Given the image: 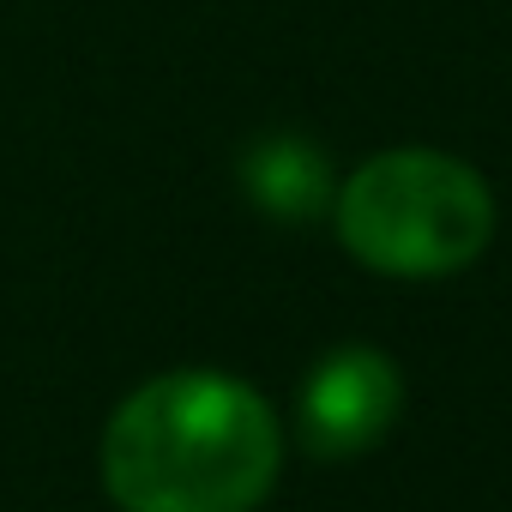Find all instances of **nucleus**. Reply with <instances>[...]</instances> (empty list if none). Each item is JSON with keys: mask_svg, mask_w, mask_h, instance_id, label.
<instances>
[{"mask_svg": "<svg viewBox=\"0 0 512 512\" xmlns=\"http://www.w3.org/2000/svg\"><path fill=\"white\" fill-rule=\"evenodd\" d=\"M284 464L272 404L211 368L145 380L103 434L121 512H253Z\"/></svg>", "mask_w": 512, "mask_h": 512, "instance_id": "nucleus-1", "label": "nucleus"}, {"mask_svg": "<svg viewBox=\"0 0 512 512\" xmlns=\"http://www.w3.org/2000/svg\"><path fill=\"white\" fill-rule=\"evenodd\" d=\"M398 404H404V380L398 368L368 350V344H344L332 350L308 386H302V446L320 452V458H350V452H368L392 422H398Z\"/></svg>", "mask_w": 512, "mask_h": 512, "instance_id": "nucleus-3", "label": "nucleus"}, {"mask_svg": "<svg viewBox=\"0 0 512 512\" xmlns=\"http://www.w3.org/2000/svg\"><path fill=\"white\" fill-rule=\"evenodd\" d=\"M241 175H247V193L260 199L266 211H278V217H314L332 199V169H326V157L308 139H266V145H253Z\"/></svg>", "mask_w": 512, "mask_h": 512, "instance_id": "nucleus-4", "label": "nucleus"}, {"mask_svg": "<svg viewBox=\"0 0 512 512\" xmlns=\"http://www.w3.org/2000/svg\"><path fill=\"white\" fill-rule=\"evenodd\" d=\"M338 235L362 266L440 278L470 266L494 235L488 181L446 151H380L338 193Z\"/></svg>", "mask_w": 512, "mask_h": 512, "instance_id": "nucleus-2", "label": "nucleus"}]
</instances>
